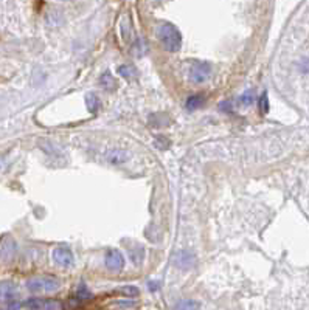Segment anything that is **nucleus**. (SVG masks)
Listing matches in <instances>:
<instances>
[{"label": "nucleus", "instance_id": "f257e3e1", "mask_svg": "<svg viewBox=\"0 0 309 310\" xmlns=\"http://www.w3.org/2000/svg\"><path fill=\"white\" fill-rule=\"evenodd\" d=\"M158 37L168 51H177L182 47V34L173 24H162L158 27Z\"/></svg>", "mask_w": 309, "mask_h": 310}, {"label": "nucleus", "instance_id": "f03ea898", "mask_svg": "<svg viewBox=\"0 0 309 310\" xmlns=\"http://www.w3.org/2000/svg\"><path fill=\"white\" fill-rule=\"evenodd\" d=\"M61 287V282L58 277L44 275V276H36L27 281V288L31 293H53Z\"/></svg>", "mask_w": 309, "mask_h": 310}, {"label": "nucleus", "instance_id": "7ed1b4c3", "mask_svg": "<svg viewBox=\"0 0 309 310\" xmlns=\"http://www.w3.org/2000/svg\"><path fill=\"white\" fill-rule=\"evenodd\" d=\"M24 307L28 310H62V304L55 299H40V298H31L24 303Z\"/></svg>", "mask_w": 309, "mask_h": 310}, {"label": "nucleus", "instance_id": "20e7f679", "mask_svg": "<svg viewBox=\"0 0 309 310\" xmlns=\"http://www.w3.org/2000/svg\"><path fill=\"white\" fill-rule=\"evenodd\" d=\"M211 74V66L207 62H194L190 69V78L196 84L205 82Z\"/></svg>", "mask_w": 309, "mask_h": 310}, {"label": "nucleus", "instance_id": "39448f33", "mask_svg": "<svg viewBox=\"0 0 309 310\" xmlns=\"http://www.w3.org/2000/svg\"><path fill=\"white\" fill-rule=\"evenodd\" d=\"M104 264H106V267H108L109 270L118 272V270H121L123 267H124V258H123V254L118 250L111 248V250L106 251Z\"/></svg>", "mask_w": 309, "mask_h": 310}, {"label": "nucleus", "instance_id": "423d86ee", "mask_svg": "<svg viewBox=\"0 0 309 310\" xmlns=\"http://www.w3.org/2000/svg\"><path fill=\"white\" fill-rule=\"evenodd\" d=\"M53 261L61 267H70L75 261L73 251L69 247H64V245L56 247L55 250H53Z\"/></svg>", "mask_w": 309, "mask_h": 310}, {"label": "nucleus", "instance_id": "0eeeda50", "mask_svg": "<svg viewBox=\"0 0 309 310\" xmlns=\"http://www.w3.org/2000/svg\"><path fill=\"white\" fill-rule=\"evenodd\" d=\"M19 295L17 290V285L13 282H2L0 284V301L6 303V304H11L16 303V298Z\"/></svg>", "mask_w": 309, "mask_h": 310}, {"label": "nucleus", "instance_id": "6e6552de", "mask_svg": "<svg viewBox=\"0 0 309 310\" xmlns=\"http://www.w3.org/2000/svg\"><path fill=\"white\" fill-rule=\"evenodd\" d=\"M174 264L177 269L188 270L196 264V256H194V253H191L188 250H182L174 256Z\"/></svg>", "mask_w": 309, "mask_h": 310}, {"label": "nucleus", "instance_id": "1a4fd4ad", "mask_svg": "<svg viewBox=\"0 0 309 310\" xmlns=\"http://www.w3.org/2000/svg\"><path fill=\"white\" fill-rule=\"evenodd\" d=\"M127 158H129V152L124 151V149L112 147L106 152V160L112 165H121V163L127 162Z\"/></svg>", "mask_w": 309, "mask_h": 310}, {"label": "nucleus", "instance_id": "9d476101", "mask_svg": "<svg viewBox=\"0 0 309 310\" xmlns=\"http://www.w3.org/2000/svg\"><path fill=\"white\" fill-rule=\"evenodd\" d=\"M174 310H199V303L194 299H182L174 306Z\"/></svg>", "mask_w": 309, "mask_h": 310}, {"label": "nucleus", "instance_id": "9b49d317", "mask_svg": "<svg viewBox=\"0 0 309 310\" xmlns=\"http://www.w3.org/2000/svg\"><path fill=\"white\" fill-rule=\"evenodd\" d=\"M202 104H204V96H202V95L191 96V98H188V101H187V109L193 110V109L200 107Z\"/></svg>", "mask_w": 309, "mask_h": 310}, {"label": "nucleus", "instance_id": "f8f14e48", "mask_svg": "<svg viewBox=\"0 0 309 310\" xmlns=\"http://www.w3.org/2000/svg\"><path fill=\"white\" fill-rule=\"evenodd\" d=\"M118 293L132 298V296H137V295H138V288L134 287V285H124V287L118 288Z\"/></svg>", "mask_w": 309, "mask_h": 310}, {"label": "nucleus", "instance_id": "ddd939ff", "mask_svg": "<svg viewBox=\"0 0 309 310\" xmlns=\"http://www.w3.org/2000/svg\"><path fill=\"white\" fill-rule=\"evenodd\" d=\"M86 104H87V109L90 112H95L98 109V98L95 95H87L86 96Z\"/></svg>", "mask_w": 309, "mask_h": 310}, {"label": "nucleus", "instance_id": "4468645a", "mask_svg": "<svg viewBox=\"0 0 309 310\" xmlns=\"http://www.w3.org/2000/svg\"><path fill=\"white\" fill-rule=\"evenodd\" d=\"M255 100V96H253V92H246L244 95L239 96V104L242 105H250Z\"/></svg>", "mask_w": 309, "mask_h": 310}, {"label": "nucleus", "instance_id": "2eb2a0df", "mask_svg": "<svg viewBox=\"0 0 309 310\" xmlns=\"http://www.w3.org/2000/svg\"><path fill=\"white\" fill-rule=\"evenodd\" d=\"M118 73L123 78H131L135 73V70L132 69V66H121V67H118Z\"/></svg>", "mask_w": 309, "mask_h": 310}, {"label": "nucleus", "instance_id": "dca6fc26", "mask_svg": "<svg viewBox=\"0 0 309 310\" xmlns=\"http://www.w3.org/2000/svg\"><path fill=\"white\" fill-rule=\"evenodd\" d=\"M260 110L263 113H268L269 112V100H268V93H263L261 98H260Z\"/></svg>", "mask_w": 309, "mask_h": 310}, {"label": "nucleus", "instance_id": "f3484780", "mask_svg": "<svg viewBox=\"0 0 309 310\" xmlns=\"http://www.w3.org/2000/svg\"><path fill=\"white\" fill-rule=\"evenodd\" d=\"M77 298H79V299H87V298H90V292L87 290V287L84 285V284L79 285L78 292H77Z\"/></svg>", "mask_w": 309, "mask_h": 310}, {"label": "nucleus", "instance_id": "a211bd4d", "mask_svg": "<svg viewBox=\"0 0 309 310\" xmlns=\"http://www.w3.org/2000/svg\"><path fill=\"white\" fill-rule=\"evenodd\" d=\"M108 82H111V85H115V81L112 79V76H111V73L108 71V73H104L103 74V78H101V84L103 85H106Z\"/></svg>", "mask_w": 309, "mask_h": 310}, {"label": "nucleus", "instance_id": "6ab92c4d", "mask_svg": "<svg viewBox=\"0 0 309 310\" xmlns=\"http://www.w3.org/2000/svg\"><path fill=\"white\" fill-rule=\"evenodd\" d=\"M6 166H8V160H6V157H0V174H2L3 171L6 169Z\"/></svg>", "mask_w": 309, "mask_h": 310}, {"label": "nucleus", "instance_id": "aec40b11", "mask_svg": "<svg viewBox=\"0 0 309 310\" xmlns=\"http://www.w3.org/2000/svg\"><path fill=\"white\" fill-rule=\"evenodd\" d=\"M0 310H6V309H0Z\"/></svg>", "mask_w": 309, "mask_h": 310}]
</instances>
